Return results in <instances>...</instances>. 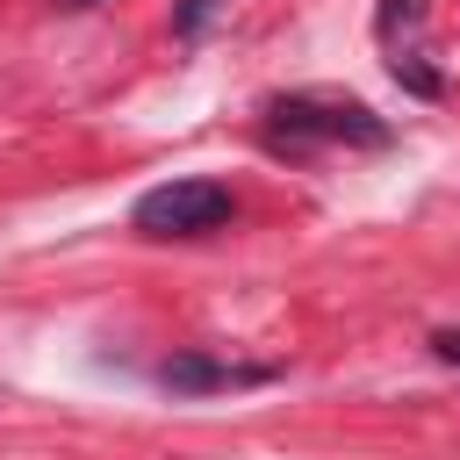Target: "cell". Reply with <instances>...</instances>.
<instances>
[{
	"instance_id": "cell-4",
	"label": "cell",
	"mask_w": 460,
	"mask_h": 460,
	"mask_svg": "<svg viewBox=\"0 0 460 460\" xmlns=\"http://www.w3.org/2000/svg\"><path fill=\"white\" fill-rule=\"evenodd\" d=\"M402 22H424V0H381V14H374L381 43H395V29H402Z\"/></svg>"
},
{
	"instance_id": "cell-5",
	"label": "cell",
	"mask_w": 460,
	"mask_h": 460,
	"mask_svg": "<svg viewBox=\"0 0 460 460\" xmlns=\"http://www.w3.org/2000/svg\"><path fill=\"white\" fill-rule=\"evenodd\" d=\"M216 7H223V0H187V7H180V36H194V29H201Z\"/></svg>"
},
{
	"instance_id": "cell-3",
	"label": "cell",
	"mask_w": 460,
	"mask_h": 460,
	"mask_svg": "<svg viewBox=\"0 0 460 460\" xmlns=\"http://www.w3.org/2000/svg\"><path fill=\"white\" fill-rule=\"evenodd\" d=\"M151 374H158V388H172V395H230V388H266V381H280V367H266V359H216V352H172V359H158Z\"/></svg>"
},
{
	"instance_id": "cell-7",
	"label": "cell",
	"mask_w": 460,
	"mask_h": 460,
	"mask_svg": "<svg viewBox=\"0 0 460 460\" xmlns=\"http://www.w3.org/2000/svg\"><path fill=\"white\" fill-rule=\"evenodd\" d=\"M58 7H101V0H58Z\"/></svg>"
},
{
	"instance_id": "cell-1",
	"label": "cell",
	"mask_w": 460,
	"mask_h": 460,
	"mask_svg": "<svg viewBox=\"0 0 460 460\" xmlns=\"http://www.w3.org/2000/svg\"><path fill=\"white\" fill-rule=\"evenodd\" d=\"M259 137H266V151L309 158V151H323V144L381 151L395 129H388L367 101H345V93H280V101H266V115H259Z\"/></svg>"
},
{
	"instance_id": "cell-6",
	"label": "cell",
	"mask_w": 460,
	"mask_h": 460,
	"mask_svg": "<svg viewBox=\"0 0 460 460\" xmlns=\"http://www.w3.org/2000/svg\"><path fill=\"white\" fill-rule=\"evenodd\" d=\"M431 352H438L446 367H460V331H431Z\"/></svg>"
},
{
	"instance_id": "cell-2",
	"label": "cell",
	"mask_w": 460,
	"mask_h": 460,
	"mask_svg": "<svg viewBox=\"0 0 460 460\" xmlns=\"http://www.w3.org/2000/svg\"><path fill=\"white\" fill-rule=\"evenodd\" d=\"M230 216H237V194L223 180H165V187L137 194V208H129V223L144 237H208Z\"/></svg>"
}]
</instances>
